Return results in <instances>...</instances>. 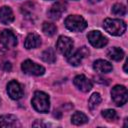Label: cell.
Masks as SVG:
<instances>
[{
  "label": "cell",
  "mask_w": 128,
  "mask_h": 128,
  "mask_svg": "<svg viewBox=\"0 0 128 128\" xmlns=\"http://www.w3.org/2000/svg\"><path fill=\"white\" fill-rule=\"evenodd\" d=\"M99 1H101V0H89L90 3H96V2H99Z\"/></svg>",
  "instance_id": "27"
},
{
  "label": "cell",
  "mask_w": 128,
  "mask_h": 128,
  "mask_svg": "<svg viewBox=\"0 0 128 128\" xmlns=\"http://www.w3.org/2000/svg\"><path fill=\"white\" fill-rule=\"evenodd\" d=\"M20 123L16 116L12 114H5L0 116V127L4 128H12V127H19Z\"/></svg>",
  "instance_id": "13"
},
{
  "label": "cell",
  "mask_w": 128,
  "mask_h": 128,
  "mask_svg": "<svg viewBox=\"0 0 128 128\" xmlns=\"http://www.w3.org/2000/svg\"><path fill=\"white\" fill-rule=\"evenodd\" d=\"M101 100H102V98H101V95L99 93H96V92L93 93L90 96L89 100H88V106H89V108L91 110L97 108L99 106V104L101 103Z\"/></svg>",
  "instance_id": "20"
},
{
  "label": "cell",
  "mask_w": 128,
  "mask_h": 128,
  "mask_svg": "<svg viewBox=\"0 0 128 128\" xmlns=\"http://www.w3.org/2000/svg\"><path fill=\"white\" fill-rule=\"evenodd\" d=\"M32 126H34V127H35V126H39V127H40V126H45V124H43L41 121H39V120H38V121L34 122V123L32 124Z\"/></svg>",
  "instance_id": "24"
},
{
  "label": "cell",
  "mask_w": 128,
  "mask_h": 128,
  "mask_svg": "<svg viewBox=\"0 0 128 128\" xmlns=\"http://www.w3.org/2000/svg\"><path fill=\"white\" fill-rule=\"evenodd\" d=\"M14 21V14L10 7L2 6L0 8V22L2 24H10Z\"/></svg>",
  "instance_id": "14"
},
{
  "label": "cell",
  "mask_w": 128,
  "mask_h": 128,
  "mask_svg": "<svg viewBox=\"0 0 128 128\" xmlns=\"http://www.w3.org/2000/svg\"><path fill=\"white\" fill-rule=\"evenodd\" d=\"M41 58L44 62L46 63H54L56 61V55H55V51L52 48H47L46 50H44L41 54Z\"/></svg>",
  "instance_id": "19"
},
{
  "label": "cell",
  "mask_w": 128,
  "mask_h": 128,
  "mask_svg": "<svg viewBox=\"0 0 128 128\" xmlns=\"http://www.w3.org/2000/svg\"><path fill=\"white\" fill-rule=\"evenodd\" d=\"M124 71H125V73H127V61L124 63Z\"/></svg>",
  "instance_id": "26"
},
{
  "label": "cell",
  "mask_w": 128,
  "mask_h": 128,
  "mask_svg": "<svg viewBox=\"0 0 128 128\" xmlns=\"http://www.w3.org/2000/svg\"><path fill=\"white\" fill-rule=\"evenodd\" d=\"M66 7H67V4L64 0L57 1L50 7V9L47 12V15L52 20H58L62 16V14L66 11Z\"/></svg>",
  "instance_id": "9"
},
{
  "label": "cell",
  "mask_w": 128,
  "mask_h": 128,
  "mask_svg": "<svg viewBox=\"0 0 128 128\" xmlns=\"http://www.w3.org/2000/svg\"><path fill=\"white\" fill-rule=\"evenodd\" d=\"M87 39H88V41H89V43L93 46V47H95V48H102V47H104L106 44H107V42H108V40H107V38L101 33V32H99V31H95V30H93V31H90L88 34H87Z\"/></svg>",
  "instance_id": "8"
},
{
  "label": "cell",
  "mask_w": 128,
  "mask_h": 128,
  "mask_svg": "<svg viewBox=\"0 0 128 128\" xmlns=\"http://www.w3.org/2000/svg\"><path fill=\"white\" fill-rule=\"evenodd\" d=\"M111 12L114 14V15H118V16H123L126 14V7L123 5V4H120V3H116L112 6V9H111Z\"/></svg>",
  "instance_id": "22"
},
{
  "label": "cell",
  "mask_w": 128,
  "mask_h": 128,
  "mask_svg": "<svg viewBox=\"0 0 128 128\" xmlns=\"http://www.w3.org/2000/svg\"><path fill=\"white\" fill-rule=\"evenodd\" d=\"M0 43L8 49L14 48L17 45V38L11 30H3L0 33Z\"/></svg>",
  "instance_id": "10"
},
{
  "label": "cell",
  "mask_w": 128,
  "mask_h": 128,
  "mask_svg": "<svg viewBox=\"0 0 128 128\" xmlns=\"http://www.w3.org/2000/svg\"><path fill=\"white\" fill-rule=\"evenodd\" d=\"M73 46H74V43L72 39L67 36H59L57 43H56V48L58 52L66 57L72 52Z\"/></svg>",
  "instance_id": "6"
},
{
  "label": "cell",
  "mask_w": 128,
  "mask_h": 128,
  "mask_svg": "<svg viewBox=\"0 0 128 128\" xmlns=\"http://www.w3.org/2000/svg\"><path fill=\"white\" fill-rule=\"evenodd\" d=\"M103 27L106 32L113 36H120L123 35L126 31V23L121 19H112L106 18L103 22Z\"/></svg>",
  "instance_id": "1"
},
{
  "label": "cell",
  "mask_w": 128,
  "mask_h": 128,
  "mask_svg": "<svg viewBox=\"0 0 128 128\" xmlns=\"http://www.w3.org/2000/svg\"><path fill=\"white\" fill-rule=\"evenodd\" d=\"M31 103L33 108L39 113H47L50 109L49 96L42 91H36L34 93Z\"/></svg>",
  "instance_id": "2"
},
{
  "label": "cell",
  "mask_w": 128,
  "mask_h": 128,
  "mask_svg": "<svg viewBox=\"0 0 128 128\" xmlns=\"http://www.w3.org/2000/svg\"><path fill=\"white\" fill-rule=\"evenodd\" d=\"M71 122L74 125H82V124H85L86 122H88V117L83 112L76 111L71 117Z\"/></svg>",
  "instance_id": "18"
},
{
  "label": "cell",
  "mask_w": 128,
  "mask_h": 128,
  "mask_svg": "<svg viewBox=\"0 0 128 128\" xmlns=\"http://www.w3.org/2000/svg\"><path fill=\"white\" fill-rule=\"evenodd\" d=\"M22 71L27 75H33V76H41L45 73V68L31 60H25L21 64Z\"/></svg>",
  "instance_id": "5"
},
{
  "label": "cell",
  "mask_w": 128,
  "mask_h": 128,
  "mask_svg": "<svg viewBox=\"0 0 128 128\" xmlns=\"http://www.w3.org/2000/svg\"><path fill=\"white\" fill-rule=\"evenodd\" d=\"M74 85L82 92H88L92 89V82L90 79H88L85 75H77L73 80Z\"/></svg>",
  "instance_id": "12"
},
{
  "label": "cell",
  "mask_w": 128,
  "mask_h": 128,
  "mask_svg": "<svg viewBox=\"0 0 128 128\" xmlns=\"http://www.w3.org/2000/svg\"><path fill=\"white\" fill-rule=\"evenodd\" d=\"M65 27L72 32L83 31L87 27L86 20L80 15H69L65 19Z\"/></svg>",
  "instance_id": "3"
},
{
  "label": "cell",
  "mask_w": 128,
  "mask_h": 128,
  "mask_svg": "<svg viewBox=\"0 0 128 128\" xmlns=\"http://www.w3.org/2000/svg\"><path fill=\"white\" fill-rule=\"evenodd\" d=\"M7 93L13 100H18L23 96V89L19 82L16 80H11L7 84Z\"/></svg>",
  "instance_id": "11"
},
{
  "label": "cell",
  "mask_w": 128,
  "mask_h": 128,
  "mask_svg": "<svg viewBox=\"0 0 128 128\" xmlns=\"http://www.w3.org/2000/svg\"><path fill=\"white\" fill-rule=\"evenodd\" d=\"M102 116L107 120V121H115L118 116H117V113L115 110L113 109H105L102 111Z\"/></svg>",
  "instance_id": "23"
},
{
  "label": "cell",
  "mask_w": 128,
  "mask_h": 128,
  "mask_svg": "<svg viewBox=\"0 0 128 128\" xmlns=\"http://www.w3.org/2000/svg\"><path fill=\"white\" fill-rule=\"evenodd\" d=\"M11 69V65L9 62H6L5 63V70H10Z\"/></svg>",
  "instance_id": "25"
},
{
  "label": "cell",
  "mask_w": 128,
  "mask_h": 128,
  "mask_svg": "<svg viewBox=\"0 0 128 128\" xmlns=\"http://www.w3.org/2000/svg\"><path fill=\"white\" fill-rule=\"evenodd\" d=\"M107 56L114 60V61H120L123 59L124 57V52L122 49H120L119 47H112V48H109L108 51H107Z\"/></svg>",
  "instance_id": "17"
},
{
  "label": "cell",
  "mask_w": 128,
  "mask_h": 128,
  "mask_svg": "<svg viewBox=\"0 0 128 128\" xmlns=\"http://www.w3.org/2000/svg\"><path fill=\"white\" fill-rule=\"evenodd\" d=\"M0 103H1V100H0Z\"/></svg>",
  "instance_id": "28"
},
{
  "label": "cell",
  "mask_w": 128,
  "mask_h": 128,
  "mask_svg": "<svg viewBox=\"0 0 128 128\" xmlns=\"http://www.w3.org/2000/svg\"><path fill=\"white\" fill-rule=\"evenodd\" d=\"M93 69L98 73H109V72L112 71L113 67H112V64L109 61L99 59V60L94 61Z\"/></svg>",
  "instance_id": "16"
},
{
  "label": "cell",
  "mask_w": 128,
  "mask_h": 128,
  "mask_svg": "<svg viewBox=\"0 0 128 128\" xmlns=\"http://www.w3.org/2000/svg\"><path fill=\"white\" fill-rule=\"evenodd\" d=\"M42 31L47 36H53L56 33V31H57V27L53 23L44 22L43 25H42Z\"/></svg>",
  "instance_id": "21"
},
{
  "label": "cell",
  "mask_w": 128,
  "mask_h": 128,
  "mask_svg": "<svg viewBox=\"0 0 128 128\" xmlns=\"http://www.w3.org/2000/svg\"><path fill=\"white\" fill-rule=\"evenodd\" d=\"M88 55H89V50H88V48H86V47L83 46V47L79 48L78 50L74 51L73 53L71 52V53L67 56V61H68V63H69L70 65H72V66H78V65H80V63L82 62L83 58L87 57Z\"/></svg>",
  "instance_id": "7"
},
{
  "label": "cell",
  "mask_w": 128,
  "mask_h": 128,
  "mask_svg": "<svg viewBox=\"0 0 128 128\" xmlns=\"http://www.w3.org/2000/svg\"><path fill=\"white\" fill-rule=\"evenodd\" d=\"M41 45V38L38 34L36 33H30L25 41H24V47L26 49H34V48H37Z\"/></svg>",
  "instance_id": "15"
},
{
  "label": "cell",
  "mask_w": 128,
  "mask_h": 128,
  "mask_svg": "<svg viewBox=\"0 0 128 128\" xmlns=\"http://www.w3.org/2000/svg\"><path fill=\"white\" fill-rule=\"evenodd\" d=\"M111 97L116 106H123L127 102V89L123 85H115L111 90Z\"/></svg>",
  "instance_id": "4"
}]
</instances>
